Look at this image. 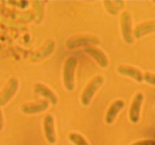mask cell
<instances>
[{
	"label": "cell",
	"mask_w": 155,
	"mask_h": 145,
	"mask_svg": "<svg viewBox=\"0 0 155 145\" xmlns=\"http://www.w3.org/2000/svg\"><path fill=\"white\" fill-rule=\"evenodd\" d=\"M77 60L74 57H71L66 60L63 71L64 84L68 91H72L74 87V71Z\"/></svg>",
	"instance_id": "1"
},
{
	"label": "cell",
	"mask_w": 155,
	"mask_h": 145,
	"mask_svg": "<svg viewBox=\"0 0 155 145\" xmlns=\"http://www.w3.org/2000/svg\"><path fill=\"white\" fill-rule=\"evenodd\" d=\"M103 82H104V78L101 76H97L91 80L81 95V102L83 105H88L90 103L93 95L101 87Z\"/></svg>",
	"instance_id": "2"
},
{
	"label": "cell",
	"mask_w": 155,
	"mask_h": 145,
	"mask_svg": "<svg viewBox=\"0 0 155 145\" xmlns=\"http://www.w3.org/2000/svg\"><path fill=\"white\" fill-rule=\"evenodd\" d=\"M99 44V39L94 36L89 35H81L75 36L70 38L67 42V47L70 49L80 46H90L92 45Z\"/></svg>",
	"instance_id": "3"
},
{
	"label": "cell",
	"mask_w": 155,
	"mask_h": 145,
	"mask_svg": "<svg viewBox=\"0 0 155 145\" xmlns=\"http://www.w3.org/2000/svg\"><path fill=\"white\" fill-rule=\"evenodd\" d=\"M121 31L124 41L128 44L133 43L132 18L127 11H124L121 15Z\"/></svg>",
	"instance_id": "4"
},
{
	"label": "cell",
	"mask_w": 155,
	"mask_h": 145,
	"mask_svg": "<svg viewBox=\"0 0 155 145\" xmlns=\"http://www.w3.org/2000/svg\"><path fill=\"white\" fill-rule=\"evenodd\" d=\"M18 88V82L15 78L11 79L4 90L0 93V106H3L10 101L16 93Z\"/></svg>",
	"instance_id": "5"
},
{
	"label": "cell",
	"mask_w": 155,
	"mask_h": 145,
	"mask_svg": "<svg viewBox=\"0 0 155 145\" xmlns=\"http://www.w3.org/2000/svg\"><path fill=\"white\" fill-rule=\"evenodd\" d=\"M142 101H143V95L139 92L134 97V99L132 102L130 109V121L133 123H137L139 122Z\"/></svg>",
	"instance_id": "6"
},
{
	"label": "cell",
	"mask_w": 155,
	"mask_h": 145,
	"mask_svg": "<svg viewBox=\"0 0 155 145\" xmlns=\"http://www.w3.org/2000/svg\"><path fill=\"white\" fill-rule=\"evenodd\" d=\"M48 107V102L45 100H42L38 102L28 103L22 105L21 110L24 113L27 114H33V113H40L44 111Z\"/></svg>",
	"instance_id": "7"
},
{
	"label": "cell",
	"mask_w": 155,
	"mask_h": 145,
	"mask_svg": "<svg viewBox=\"0 0 155 145\" xmlns=\"http://www.w3.org/2000/svg\"><path fill=\"white\" fill-rule=\"evenodd\" d=\"M85 51L89 55L92 56L94 59L97 61V63L103 68H106L108 65V60H107V57L104 52L99 50L98 48H95V47L92 46H86L84 48Z\"/></svg>",
	"instance_id": "8"
},
{
	"label": "cell",
	"mask_w": 155,
	"mask_h": 145,
	"mask_svg": "<svg viewBox=\"0 0 155 145\" xmlns=\"http://www.w3.org/2000/svg\"><path fill=\"white\" fill-rule=\"evenodd\" d=\"M44 131L47 140L50 143H54L56 141L55 131H54V119L51 115H47L43 122Z\"/></svg>",
	"instance_id": "9"
},
{
	"label": "cell",
	"mask_w": 155,
	"mask_h": 145,
	"mask_svg": "<svg viewBox=\"0 0 155 145\" xmlns=\"http://www.w3.org/2000/svg\"><path fill=\"white\" fill-rule=\"evenodd\" d=\"M154 32H155V21H148L136 26L133 35L136 39H140L145 35Z\"/></svg>",
	"instance_id": "10"
},
{
	"label": "cell",
	"mask_w": 155,
	"mask_h": 145,
	"mask_svg": "<svg viewBox=\"0 0 155 145\" xmlns=\"http://www.w3.org/2000/svg\"><path fill=\"white\" fill-rule=\"evenodd\" d=\"M124 102L123 101H121V100H117V101H114V102L110 105V107H109L108 110H107V113H106V123H113L114 121L115 120V118H116L117 113L124 108Z\"/></svg>",
	"instance_id": "11"
},
{
	"label": "cell",
	"mask_w": 155,
	"mask_h": 145,
	"mask_svg": "<svg viewBox=\"0 0 155 145\" xmlns=\"http://www.w3.org/2000/svg\"><path fill=\"white\" fill-rule=\"evenodd\" d=\"M117 71L119 73L131 77L137 82H142L143 80V75L142 72L133 66H118Z\"/></svg>",
	"instance_id": "12"
},
{
	"label": "cell",
	"mask_w": 155,
	"mask_h": 145,
	"mask_svg": "<svg viewBox=\"0 0 155 145\" xmlns=\"http://www.w3.org/2000/svg\"><path fill=\"white\" fill-rule=\"evenodd\" d=\"M34 89L36 93L48 99L51 104L54 105V104H57L58 99L55 94L51 89L47 88L46 86L43 85L42 84H36L34 86Z\"/></svg>",
	"instance_id": "13"
},
{
	"label": "cell",
	"mask_w": 155,
	"mask_h": 145,
	"mask_svg": "<svg viewBox=\"0 0 155 145\" xmlns=\"http://www.w3.org/2000/svg\"><path fill=\"white\" fill-rule=\"evenodd\" d=\"M54 42H53V41H48V42H46V44L44 45L43 48L33 56V58L32 59H33V60H39V59L46 57L47 55H48V54H51V53L52 52L53 49H54Z\"/></svg>",
	"instance_id": "14"
},
{
	"label": "cell",
	"mask_w": 155,
	"mask_h": 145,
	"mask_svg": "<svg viewBox=\"0 0 155 145\" xmlns=\"http://www.w3.org/2000/svg\"><path fill=\"white\" fill-rule=\"evenodd\" d=\"M69 139L71 141L76 145H89L84 138L77 133H71L69 134Z\"/></svg>",
	"instance_id": "15"
},
{
	"label": "cell",
	"mask_w": 155,
	"mask_h": 145,
	"mask_svg": "<svg viewBox=\"0 0 155 145\" xmlns=\"http://www.w3.org/2000/svg\"><path fill=\"white\" fill-rule=\"evenodd\" d=\"M104 5H105V7L107 8V11L109 13H110L111 14L116 15L117 14V8L115 6L114 3V2H110V1H105L104 2Z\"/></svg>",
	"instance_id": "16"
},
{
	"label": "cell",
	"mask_w": 155,
	"mask_h": 145,
	"mask_svg": "<svg viewBox=\"0 0 155 145\" xmlns=\"http://www.w3.org/2000/svg\"><path fill=\"white\" fill-rule=\"evenodd\" d=\"M143 79L151 85H155V75L150 72H145L143 75Z\"/></svg>",
	"instance_id": "17"
},
{
	"label": "cell",
	"mask_w": 155,
	"mask_h": 145,
	"mask_svg": "<svg viewBox=\"0 0 155 145\" xmlns=\"http://www.w3.org/2000/svg\"><path fill=\"white\" fill-rule=\"evenodd\" d=\"M132 145H155V140H145L138 141Z\"/></svg>",
	"instance_id": "18"
},
{
	"label": "cell",
	"mask_w": 155,
	"mask_h": 145,
	"mask_svg": "<svg viewBox=\"0 0 155 145\" xmlns=\"http://www.w3.org/2000/svg\"><path fill=\"white\" fill-rule=\"evenodd\" d=\"M114 5L115 6L117 7V8H123V4H124V2H123L122 1H117V2H114Z\"/></svg>",
	"instance_id": "19"
},
{
	"label": "cell",
	"mask_w": 155,
	"mask_h": 145,
	"mask_svg": "<svg viewBox=\"0 0 155 145\" xmlns=\"http://www.w3.org/2000/svg\"><path fill=\"white\" fill-rule=\"evenodd\" d=\"M3 128V117L2 114V112L0 110V131Z\"/></svg>",
	"instance_id": "20"
},
{
	"label": "cell",
	"mask_w": 155,
	"mask_h": 145,
	"mask_svg": "<svg viewBox=\"0 0 155 145\" xmlns=\"http://www.w3.org/2000/svg\"><path fill=\"white\" fill-rule=\"evenodd\" d=\"M154 3H155V1H154Z\"/></svg>",
	"instance_id": "21"
},
{
	"label": "cell",
	"mask_w": 155,
	"mask_h": 145,
	"mask_svg": "<svg viewBox=\"0 0 155 145\" xmlns=\"http://www.w3.org/2000/svg\"><path fill=\"white\" fill-rule=\"evenodd\" d=\"M154 110H155V108H154Z\"/></svg>",
	"instance_id": "22"
}]
</instances>
